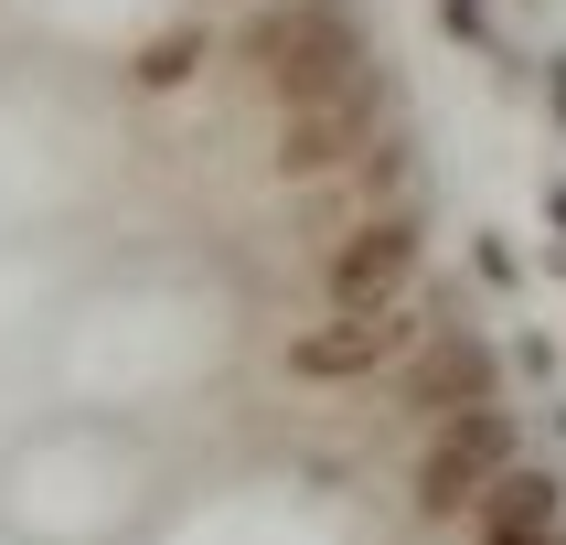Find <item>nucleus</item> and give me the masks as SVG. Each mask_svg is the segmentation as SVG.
Masks as SVG:
<instances>
[{
    "label": "nucleus",
    "mask_w": 566,
    "mask_h": 545,
    "mask_svg": "<svg viewBox=\"0 0 566 545\" xmlns=\"http://www.w3.org/2000/svg\"><path fill=\"white\" fill-rule=\"evenodd\" d=\"M407 268H417V224L407 214L353 224L343 247H332V300H343V311H385V300L407 289Z\"/></svg>",
    "instance_id": "4"
},
{
    "label": "nucleus",
    "mask_w": 566,
    "mask_h": 545,
    "mask_svg": "<svg viewBox=\"0 0 566 545\" xmlns=\"http://www.w3.org/2000/svg\"><path fill=\"white\" fill-rule=\"evenodd\" d=\"M481 545H566L556 524H481Z\"/></svg>",
    "instance_id": "7"
},
{
    "label": "nucleus",
    "mask_w": 566,
    "mask_h": 545,
    "mask_svg": "<svg viewBox=\"0 0 566 545\" xmlns=\"http://www.w3.org/2000/svg\"><path fill=\"white\" fill-rule=\"evenodd\" d=\"M256 64L289 107H321V96H353V43L332 11H268L256 22Z\"/></svg>",
    "instance_id": "2"
},
{
    "label": "nucleus",
    "mask_w": 566,
    "mask_h": 545,
    "mask_svg": "<svg viewBox=\"0 0 566 545\" xmlns=\"http://www.w3.org/2000/svg\"><path fill=\"white\" fill-rule=\"evenodd\" d=\"M417 343V321L396 311V300H385V311H343L332 321V332H300V343H289V375H375L385 353H407Z\"/></svg>",
    "instance_id": "3"
},
{
    "label": "nucleus",
    "mask_w": 566,
    "mask_h": 545,
    "mask_svg": "<svg viewBox=\"0 0 566 545\" xmlns=\"http://www.w3.org/2000/svg\"><path fill=\"white\" fill-rule=\"evenodd\" d=\"M481 524H556V481L545 471H503L481 492Z\"/></svg>",
    "instance_id": "6"
},
{
    "label": "nucleus",
    "mask_w": 566,
    "mask_h": 545,
    "mask_svg": "<svg viewBox=\"0 0 566 545\" xmlns=\"http://www.w3.org/2000/svg\"><path fill=\"white\" fill-rule=\"evenodd\" d=\"M503 471H513V417L503 407H460L439 439H428V460H417V503L428 513H471Z\"/></svg>",
    "instance_id": "1"
},
{
    "label": "nucleus",
    "mask_w": 566,
    "mask_h": 545,
    "mask_svg": "<svg viewBox=\"0 0 566 545\" xmlns=\"http://www.w3.org/2000/svg\"><path fill=\"white\" fill-rule=\"evenodd\" d=\"M417 407H492V353H481L471 332L428 343V364H417Z\"/></svg>",
    "instance_id": "5"
}]
</instances>
